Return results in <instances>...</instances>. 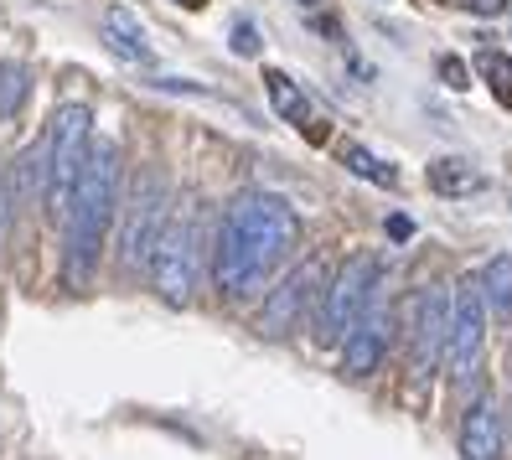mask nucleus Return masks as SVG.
<instances>
[{
  "instance_id": "1",
  "label": "nucleus",
  "mask_w": 512,
  "mask_h": 460,
  "mask_svg": "<svg viewBox=\"0 0 512 460\" xmlns=\"http://www.w3.org/2000/svg\"><path fill=\"white\" fill-rule=\"evenodd\" d=\"M300 238L295 207L275 192H238L223 212L218 228V259H213V280L228 300H244L264 290V280L285 264V254Z\"/></svg>"
},
{
  "instance_id": "2",
  "label": "nucleus",
  "mask_w": 512,
  "mask_h": 460,
  "mask_svg": "<svg viewBox=\"0 0 512 460\" xmlns=\"http://www.w3.org/2000/svg\"><path fill=\"white\" fill-rule=\"evenodd\" d=\"M114 207H119V150L114 140L88 145V161L78 171V187L68 197V280L83 285L99 264V249L109 238L114 223Z\"/></svg>"
},
{
  "instance_id": "3",
  "label": "nucleus",
  "mask_w": 512,
  "mask_h": 460,
  "mask_svg": "<svg viewBox=\"0 0 512 460\" xmlns=\"http://www.w3.org/2000/svg\"><path fill=\"white\" fill-rule=\"evenodd\" d=\"M150 280H156L166 305H187L197 285V202L166 212V228L150 254Z\"/></svg>"
},
{
  "instance_id": "4",
  "label": "nucleus",
  "mask_w": 512,
  "mask_h": 460,
  "mask_svg": "<svg viewBox=\"0 0 512 460\" xmlns=\"http://www.w3.org/2000/svg\"><path fill=\"white\" fill-rule=\"evenodd\" d=\"M378 280H383V264L373 254H352L342 269H337V280L326 285V300H321V316H316V336L331 347V342H342V336L363 321V311L378 300Z\"/></svg>"
},
{
  "instance_id": "5",
  "label": "nucleus",
  "mask_w": 512,
  "mask_h": 460,
  "mask_svg": "<svg viewBox=\"0 0 512 460\" xmlns=\"http://www.w3.org/2000/svg\"><path fill=\"white\" fill-rule=\"evenodd\" d=\"M88 130H94V114L83 104H63L47 130V207L52 212H68V197L78 187V171L88 161Z\"/></svg>"
},
{
  "instance_id": "6",
  "label": "nucleus",
  "mask_w": 512,
  "mask_h": 460,
  "mask_svg": "<svg viewBox=\"0 0 512 460\" xmlns=\"http://www.w3.org/2000/svg\"><path fill=\"white\" fill-rule=\"evenodd\" d=\"M481 347H487V300H481V285L466 274L450 290V331H445V362H450V383L456 388L476 378Z\"/></svg>"
},
{
  "instance_id": "7",
  "label": "nucleus",
  "mask_w": 512,
  "mask_h": 460,
  "mask_svg": "<svg viewBox=\"0 0 512 460\" xmlns=\"http://www.w3.org/2000/svg\"><path fill=\"white\" fill-rule=\"evenodd\" d=\"M166 228V176L161 171H140L130 187V212H125V238H119V259L125 269H150L156 238Z\"/></svg>"
},
{
  "instance_id": "8",
  "label": "nucleus",
  "mask_w": 512,
  "mask_h": 460,
  "mask_svg": "<svg viewBox=\"0 0 512 460\" xmlns=\"http://www.w3.org/2000/svg\"><path fill=\"white\" fill-rule=\"evenodd\" d=\"M321 280H326V264H321V259H306L300 269H290V274H285V285L269 290L264 311H259V331H264V336H290L300 321H306L311 300L326 290Z\"/></svg>"
},
{
  "instance_id": "9",
  "label": "nucleus",
  "mask_w": 512,
  "mask_h": 460,
  "mask_svg": "<svg viewBox=\"0 0 512 460\" xmlns=\"http://www.w3.org/2000/svg\"><path fill=\"white\" fill-rule=\"evenodd\" d=\"M445 331H450V295L445 290H414L409 295V367L419 378L435 367L445 352Z\"/></svg>"
},
{
  "instance_id": "10",
  "label": "nucleus",
  "mask_w": 512,
  "mask_h": 460,
  "mask_svg": "<svg viewBox=\"0 0 512 460\" xmlns=\"http://www.w3.org/2000/svg\"><path fill=\"white\" fill-rule=\"evenodd\" d=\"M383 352H388L383 311H378V305H368L363 321L342 336V373H347V378H373L378 367H383Z\"/></svg>"
},
{
  "instance_id": "11",
  "label": "nucleus",
  "mask_w": 512,
  "mask_h": 460,
  "mask_svg": "<svg viewBox=\"0 0 512 460\" xmlns=\"http://www.w3.org/2000/svg\"><path fill=\"white\" fill-rule=\"evenodd\" d=\"M461 455L466 460H502V419L492 398H476L461 419Z\"/></svg>"
},
{
  "instance_id": "12",
  "label": "nucleus",
  "mask_w": 512,
  "mask_h": 460,
  "mask_svg": "<svg viewBox=\"0 0 512 460\" xmlns=\"http://www.w3.org/2000/svg\"><path fill=\"white\" fill-rule=\"evenodd\" d=\"M104 42H109V52L119 57V63H135V68L156 63V52H150L140 21H135L125 6H109V11H104Z\"/></svg>"
},
{
  "instance_id": "13",
  "label": "nucleus",
  "mask_w": 512,
  "mask_h": 460,
  "mask_svg": "<svg viewBox=\"0 0 512 460\" xmlns=\"http://www.w3.org/2000/svg\"><path fill=\"white\" fill-rule=\"evenodd\" d=\"M430 192L435 197H471V192H481L487 187V176H481L466 156H440V161H430Z\"/></svg>"
},
{
  "instance_id": "14",
  "label": "nucleus",
  "mask_w": 512,
  "mask_h": 460,
  "mask_svg": "<svg viewBox=\"0 0 512 460\" xmlns=\"http://www.w3.org/2000/svg\"><path fill=\"white\" fill-rule=\"evenodd\" d=\"M476 285H481V300H487L497 316L512 321V254H497L487 269L476 274Z\"/></svg>"
},
{
  "instance_id": "15",
  "label": "nucleus",
  "mask_w": 512,
  "mask_h": 460,
  "mask_svg": "<svg viewBox=\"0 0 512 460\" xmlns=\"http://www.w3.org/2000/svg\"><path fill=\"white\" fill-rule=\"evenodd\" d=\"M264 88H269V104H275L280 119H290V125H306V119H311V99L300 94V88H295L280 68H269V73H264Z\"/></svg>"
},
{
  "instance_id": "16",
  "label": "nucleus",
  "mask_w": 512,
  "mask_h": 460,
  "mask_svg": "<svg viewBox=\"0 0 512 460\" xmlns=\"http://www.w3.org/2000/svg\"><path fill=\"white\" fill-rule=\"evenodd\" d=\"M26 88H32V78H26L21 63L0 68V119H16V109L26 104Z\"/></svg>"
},
{
  "instance_id": "17",
  "label": "nucleus",
  "mask_w": 512,
  "mask_h": 460,
  "mask_svg": "<svg viewBox=\"0 0 512 460\" xmlns=\"http://www.w3.org/2000/svg\"><path fill=\"white\" fill-rule=\"evenodd\" d=\"M357 176H368V181H378V187H394V181H399V171L394 166H383L378 156H373V150H363V145H347V156H342Z\"/></svg>"
},
{
  "instance_id": "18",
  "label": "nucleus",
  "mask_w": 512,
  "mask_h": 460,
  "mask_svg": "<svg viewBox=\"0 0 512 460\" xmlns=\"http://www.w3.org/2000/svg\"><path fill=\"white\" fill-rule=\"evenodd\" d=\"M481 73H487L492 94H497L502 104H512V57H502V52H481Z\"/></svg>"
},
{
  "instance_id": "19",
  "label": "nucleus",
  "mask_w": 512,
  "mask_h": 460,
  "mask_svg": "<svg viewBox=\"0 0 512 460\" xmlns=\"http://www.w3.org/2000/svg\"><path fill=\"white\" fill-rule=\"evenodd\" d=\"M238 57H259V32H254V21H233V42H228Z\"/></svg>"
},
{
  "instance_id": "20",
  "label": "nucleus",
  "mask_w": 512,
  "mask_h": 460,
  "mask_svg": "<svg viewBox=\"0 0 512 460\" xmlns=\"http://www.w3.org/2000/svg\"><path fill=\"white\" fill-rule=\"evenodd\" d=\"M440 73H445V83H450V88H466V83H471L461 57H445V63H440Z\"/></svg>"
},
{
  "instance_id": "21",
  "label": "nucleus",
  "mask_w": 512,
  "mask_h": 460,
  "mask_svg": "<svg viewBox=\"0 0 512 460\" xmlns=\"http://www.w3.org/2000/svg\"><path fill=\"white\" fill-rule=\"evenodd\" d=\"M466 11H476V16H502L507 11V0H461Z\"/></svg>"
},
{
  "instance_id": "22",
  "label": "nucleus",
  "mask_w": 512,
  "mask_h": 460,
  "mask_svg": "<svg viewBox=\"0 0 512 460\" xmlns=\"http://www.w3.org/2000/svg\"><path fill=\"white\" fill-rule=\"evenodd\" d=\"M414 233V223L404 218V212H394V218H388V238H409Z\"/></svg>"
},
{
  "instance_id": "23",
  "label": "nucleus",
  "mask_w": 512,
  "mask_h": 460,
  "mask_svg": "<svg viewBox=\"0 0 512 460\" xmlns=\"http://www.w3.org/2000/svg\"><path fill=\"white\" fill-rule=\"evenodd\" d=\"M0 233H6V192H0Z\"/></svg>"
},
{
  "instance_id": "24",
  "label": "nucleus",
  "mask_w": 512,
  "mask_h": 460,
  "mask_svg": "<svg viewBox=\"0 0 512 460\" xmlns=\"http://www.w3.org/2000/svg\"><path fill=\"white\" fill-rule=\"evenodd\" d=\"M295 6H306V11H316V6H321V0H295Z\"/></svg>"
},
{
  "instance_id": "25",
  "label": "nucleus",
  "mask_w": 512,
  "mask_h": 460,
  "mask_svg": "<svg viewBox=\"0 0 512 460\" xmlns=\"http://www.w3.org/2000/svg\"><path fill=\"white\" fill-rule=\"evenodd\" d=\"M187 6H197V0H187Z\"/></svg>"
}]
</instances>
